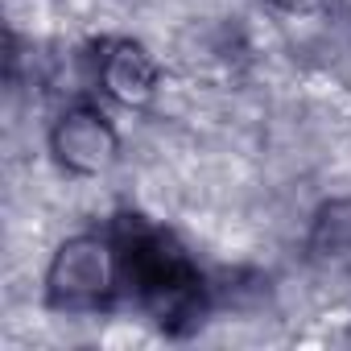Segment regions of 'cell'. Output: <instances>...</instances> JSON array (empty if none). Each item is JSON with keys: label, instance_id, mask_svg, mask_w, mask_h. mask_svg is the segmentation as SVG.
I'll return each instance as SVG.
<instances>
[{"label": "cell", "instance_id": "3957f363", "mask_svg": "<svg viewBox=\"0 0 351 351\" xmlns=\"http://www.w3.org/2000/svg\"><path fill=\"white\" fill-rule=\"evenodd\" d=\"M99 79H104L108 95H116V99H124V104H145V99L153 95L157 71H153V62L145 58V50H141V46L120 42V46H116V54H108V58H104Z\"/></svg>", "mask_w": 351, "mask_h": 351}, {"label": "cell", "instance_id": "6da1fadb", "mask_svg": "<svg viewBox=\"0 0 351 351\" xmlns=\"http://www.w3.org/2000/svg\"><path fill=\"white\" fill-rule=\"evenodd\" d=\"M120 293L116 244L99 236L71 240L50 265V302L62 310H99Z\"/></svg>", "mask_w": 351, "mask_h": 351}, {"label": "cell", "instance_id": "7a4b0ae2", "mask_svg": "<svg viewBox=\"0 0 351 351\" xmlns=\"http://www.w3.org/2000/svg\"><path fill=\"white\" fill-rule=\"evenodd\" d=\"M54 153L66 169L75 173H95L116 157V132L108 124L104 112L95 108H75L62 116V124L54 128Z\"/></svg>", "mask_w": 351, "mask_h": 351}, {"label": "cell", "instance_id": "277c9868", "mask_svg": "<svg viewBox=\"0 0 351 351\" xmlns=\"http://www.w3.org/2000/svg\"><path fill=\"white\" fill-rule=\"evenodd\" d=\"M289 5H298V0H289Z\"/></svg>", "mask_w": 351, "mask_h": 351}]
</instances>
